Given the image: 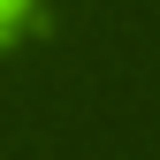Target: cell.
Returning a JSON list of instances; mask_svg holds the SVG:
<instances>
[{
    "mask_svg": "<svg viewBox=\"0 0 160 160\" xmlns=\"http://www.w3.org/2000/svg\"><path fill=\"white\" fill-rule=\"evenodd\" d=\"M31 31H38V0H0V46H15Z\"/></svg>",
    "mask_w": 160,
    "mask_h": 160,
    "instance_id": "1",
    "label": "cell"
}]
</instances>
